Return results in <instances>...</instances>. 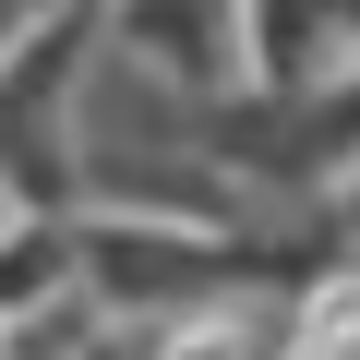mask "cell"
Instances as JSON below:
<instances>
[{"label": "cell", "instance_id": "obj_1", "mask_svg": "<svg viewBox=\"0 0 360 360\" xmlns=\"http://www.w3.org/2000/svg\"><path fill=\"white\" fill-rule=\"evenodd\" d=\"M96 37H108L132 72L217 84V72L240 60V0H96Z\"/></svg>", "mask_w": 360, "mask_h": 360}]
</instances>
